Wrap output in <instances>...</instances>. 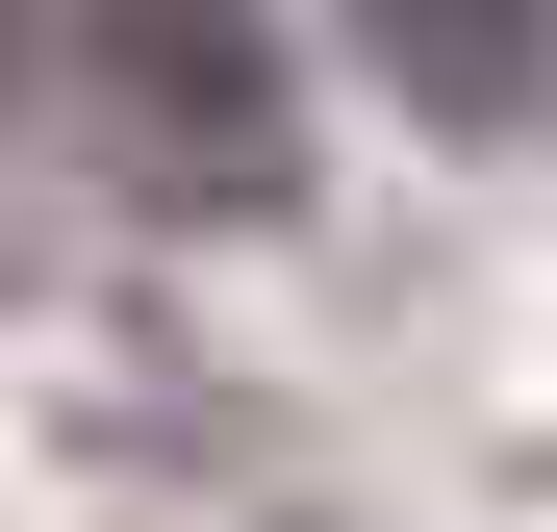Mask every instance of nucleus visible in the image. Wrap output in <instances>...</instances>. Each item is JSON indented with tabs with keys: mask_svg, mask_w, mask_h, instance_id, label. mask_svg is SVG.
Returning a JSON list of instances; mask_svg holds the SVG:
<instances>
[{
	"mask_svg": "<svg viewBox=\"0 0 557 532\" xmlns=\"http://www.w3.org/2000/svg\"><path fill=\"white\" fill-rule=\"evenodd\" d=\"M76 127L127 152V203H278L305 177L278 0H76Z\"/></svg>",
	"mask_w": 557,
	"mask_h": 532,
	"instance_id": "1",
	"label": "nucleus"
},
{
	"mask_svg": "<svg viewBox=\"0 0 557 532\" xmlns=\"http://www.w3.org/2000/svg\"><path fill=\"white\" fill-rule=\"evenodd\" d=\"M355 51L406 76V127H482V152L557 102V0H355Z\"/></svg>",
	"mask_w": 557,
	"mask_h": 532,
	"instance_id": "2",
	"label": "nucleus"
}]
</instances>
